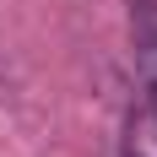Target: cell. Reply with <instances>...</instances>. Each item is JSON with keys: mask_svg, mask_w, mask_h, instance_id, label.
<instances>
[{"mask_svg": "<svg viewBox=\"0 0 157 157\" xmlns=\"http://www.w3.org/2000/svg\"><path fill=\"white\" fill-rule=\"evenodd\" d=\"M119 157H157V114L146 109V103L125 114V136H119Z\"/></svg>", "mask_w": 157, "mask_h": 157, "instance_id": "7a4b0ae2", "label": "cell"}, {"mask_svg": "<svg viewBox=\"0 0 157 157\" xmlns=\"http://www.w3.org/2000/svg\"><path fill=\"white\" fill-rule=\"evenodd\" d=\"M130 27H136V71L146 87V109L157 114V0H130Z\"/></svg>", "mask_w": 157, "mask_h": 157, "instance_id": "6da1fadb", "label": "cell"}]
</instances>
